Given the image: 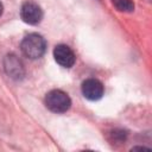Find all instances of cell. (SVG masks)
<instances>
[{
	"mask_svg": "<svg viewBox=\"0 0 152 152\" xmlns=\"http://www.w3.org/2000/svg\"><path fill=\"white\" fill-rule=\"evenodd\" d=\"M20 15H21V19L26 24L36 25L42 20L43 11H42V8L38 4L33 2V1H26L21 6Z\"/></svg>",
	"mask_w": 152,
	"mask_h": 152,
	"instance_id": "cell-3",
	"label": "cell"
},
{
	"mask_svg": "<svg viewBox=\"0 0 152 152\" xmlns=\"http://www.w3.org/2000/svg\"><path fill=\"white\" fill-rule=\"evenodd\" d=\"M114 7L121 12H132L134 8L132 0H112Z\"/></svg>",
	"mask_w": 152,
	"mask_h": 152,
	"instance_id": "cell-7",
	"label": "cell"
},
{
	"mask_svg": "<svg viewBox=\"0 0 152 152\" xmlns=\"http://www.w3.org/2000/svg\"><path fill=\"white\" fill-rule=\"evenodd\" d=\"M103 84L96 78H88L82 83V94L90 101L100 100L103 95Z\"/></svg>",
	"mask_w": 152,
	"mask_h": 152,
	"instance_id": "cell-4",
	"label": "cell"
},
{
	"mask_svg": "<svg viewBox=\"0 0 152 152\" xmlns=\"http://www.w3.org/2000/svg\"><path fill=\"white\" fill-rule=\"evenodd\" d=\"M4 66H5L7 75L11 76L12 78L19 80L24 76V66H23L21 62L14 55H10L5 58Z\"/></svg>",
	"mask_w": 152,
	"mask_h": 152,
	"instance_id": "cell-6",
	"label": "cell"
},
{
	"mask_svg": "<svg viewBox=\"0 0 152 152\" xmlns=\"http://www.w3.org/2000/svg\"><path fill=\"white\" fill-rule=\"evenodd\" d=\"M2 14V5H1V2H0V15Z\"/></svg>",
	"mask_w": 152,
	"mask_h": 152,
	"instance_id": "cell-8",
	"label": "cell"
},
{
	"mask_svg": "<svg viewBox=\"0 0 152 152\" xmlns=\"http://www.w3.org/2000/svg\"><path fill=\"white\" fill-rule=\"evenodd\" d=\"M45 50H46V43H45V39L40 34L31 33L26 36L21 42L23 53L31 59L42 57Z\"/></svg>",
	"mask_w": 152,
	"mask_h": 152,
	"instance_id": "cell-1",
	"label": "cell"
},
{
	"mask_svg": "<svg viewBox=\"0 0 152 152\" xmlns=\"http://www.w3.org/2000/svg\"><path fill=\"white\" fill-rule=\"evenodd\" d=\"M45 104L53 113H64L70 108L71 100L66 93L59 89H53L46 94Z\"/></svg>",
	"mask_w": 152,
	"mask_h": 152,
	"instance_id": "cell-2",
	"label": "cell"
},
{
	"mask_svg": "<svg viewBox=\"0 0 152 152\" xmlns=\"http://www.w3.org/2000/svg\"><path fill=\"white\" fill-rule=\"evenodd\" d=\"M53 57L56 62L64 68L72 66L76 61L74 51L68 45H64V44H59L53 49Z\"/></svg>",
	"mask_w": 152,
	"mask_h": 152,
	"instance_id": "cell-5",
	"label": "cell"
}]
</instances>
